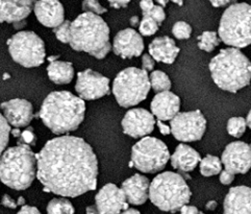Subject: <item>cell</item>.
Wrapping results in <instances>:
<instances>
[{
    "mask_svg": "<svg viewBox=\"0 0 251 214\" xmlns=\"http://www.w3.org/2000/svg\"><path fill=\"white\" fill-rule=\"evenodd\" d=\"M95 207L99 214H120L128 209V203L120 188L108 183L95 196Z\"/></svg>",
    "mask_w": 251,
    "mask_h": 214,
    "instance_id": "15",
    "label": "cell"
},
{
    "mask_svg": "<svg viewBox=\"0 0 251 214\" xmlns=\"http://www.w3.org/2000/svg\"><path fill=\"white\" fill-rule=\"evenodd\" d=\"M179 54V48L170 37L155 38L149 44V55L157 62L172 64Z\"/></svg>",
    "mask_w": 251,
    "mask_h": 214,
    "instance_id": "23",
    "label": "cell"
},
{
    "mask_svg": "<svg viewBox=\"0 0 251 214\" xmlns=\"http://www.w3.org/2000/svg\"><path fill=\"white\" fill-rule=\"evenodd\" d=\"M113 51L122 59L139 56L144 51L143 39L133 28H125L115 36Z\"/></svg>",
    "mask_w": 251,
    "mask_h": 214,
    "instance_id": "17",
    "label": "cell"
},
{
    "mask_svg": "<svg viewBox=\"0 0 251 214\" xmlns=\"http://www.w3.org/2000/svg\"><path fill=\"white\" fill-rule=\"evenodd\" d=\"M221 163H223L225 170L232 175L246 174L251 165L250 145L242 141L228 144L222 154Z\"/></svg>",
    "mask_w": 251,
    "mask_h": 214,
    "instance_id": "13",
    "label": "cell"
},
{
    "mask_svg": "<svg viewBox=\"0 0 251 214\" xmlns=\"http://www.w3.org/2000/svg\"><path fill=\"white\" fill-rule=\"evenodd\" d=\"M154 116L145 109H131L124 115L122 129L124 134L132 138H143L154 129Z\"/></svg>",
    "mask_w": 251,
    "mask_h": 214,
    "instance_id": "14",
    "label": "cell"
},
{
    "mask_svg": "<svg viewBox=\"0 0 251 214\" xmlns=\"http://www.w3.org/2000/svg\"><path fill=\"white\" fill-rule=\"evenodd\" d=\"M148 17L152 18L157 24H160V23H162V22L165 20L166 14H165V11H164V9H163L162 6L157 5V4H156V5L154 4L153 9L151 10V12L149 13Z\"/></svg>",
    "mask_w": 251,
    "mask_h": 214,
    "instance_id": "37",
    "label": "cell"
},
{
    "mask_svg": "<svg viewBox=\"0 0 251 214\" xmlns=\"http://www.w3.org/2000/svg\"><path fill=\"white\" fill-rule=\"evenodd\" d=\"M86 212H87V214H99V212L97 211V209L95 207V205L94 206H89V207H87Z\"/></svg>",
    "mask_w": 251,
    "mask_h": 214,
    "instance_id": "48",
    "label": "cell"
},
{
    "mask_svg": "<svg viewBox=\"0 0 251 214\" xmlns=\"http://www.w3.org/2000/svg\"><path fill=\"white\" fill-rule=\"evenodd\" d=\"M156 125H157L158 130H160V132H161V134H162V135H165V136H166V135H169V134L171 133L170 127H169V126H167L166 123H164L163 121L157 120Z\"/></svg>",
    "mask_w": 251,
    "mask_h": 214,
    "instance_id": "43",
    "label": "cell"
},
{
    "mask_svg": "<svg viewBox=\"0 0 251 214\" xmlns=\"http://www.w3.org/2000/svg\"><path fill=\"white\" fill-rule=\"evenodd\" d=\"M48 78L56 85L69 84L74 78V68L70 62L54 61L47 67Z\"/></svg>",
    "mask_w": 251,
    "mask_h": 214,
    "instance_id": "25",
    "label": "cell"
},
{
    "mask_svg": "<svg viewBox=\"0 0 251 214\" xmlns=\"http://www.w3.org/2000/svg\"><path fill=\"white\" fill-rule=\"evenodd\" d=\"M129 3V0L126 1H120V0H117V1H110V5L113 6L114 9H121V7L126 6Z\"/></svg>",
    "mask_w": 251,
    "mask_h": 214,
    "instance_id": "45",
    "label": "cell"
},
{
    "mask_svg": "<svg viewBox=\"0 0 251 214\" xmlns=\"http://www.w3.org/2000/svg\"><path fill=\"white\" fill-rule=\"evenodd\" d=\"M170 159L168 147L162 140L144 137L131 149V166L145 174H155L165 168Z\"/></svg>",
    "mask_w": 251,
    "mask_h": 214,
    "instance_id": "9",
    "label": "cell"
},
{
    "mask_svg": "<svg viewBox=\"0 0 251 214\" xmlns=\"http://www.w3.org/2000/svg\"><path fill=\"white\" fill-rule=\"evenodd\" d=\"M174 3H177L178 5H182V2L181 1H173Z\"/></svg>",
    "mask_w": 251,
    "mask_h": 214,
    "instance_id": "56",
    "label": "cell"
},
{
    "mask_svg": "<svg viewBox=\"0 0 251 214\" xmlns=\"http://www.w3.org/2000/svg\"><path fill=\"white\" fill-rule=\"evenodd\" d=\"M70 46L96 59H104L111 51L110 28L98 15L83 13L70 24Z\"/></svg>",
    "mask_w": 251,
    "mask_h": 214,
    "instance_id": "3",
    "label": "cell"
},
{
    "mask_svg": "<svg viewBox=\"0 0 251 214\" xmlns=\"http://www.w3.org/2000/svg\"><path fill=\"white\" fill-rule=\"evenodd\" d=\"M217 207V203L215 201H210L206 204V209L207 210H215Z\"/></svg>",
    "mask_w": 251,
    "mask_h": 214,
    "instance_id": "49",
    "label": "cell"
},
{
    "mask_svg": "<svg viewBox=\"0 0 251 214\" xmlns=\"http://www.w3.org/2000/svg\"><path fill=\"white\" fill-rule=\"evenodd\" d=\"M11 134H13V136L15 138H19L20 134H21V131L19 129H13V130H11Z\"/></svg>",
    "mask_w": 251,
    "mask_h": 214,
    "instance_id": "52",
    "label": "cell"
},
{
    "mask_svg": "<svg viewBox=\"0 0 251 214\" xmlns=\"http://www.w3.org/2000/svg\"><path fill=\"white\" fill-rule=\"evenodd\" d=\"M142 66H143L142 69L144 71H151L154 68V60L149 54H146L142 56Z\"/></svg>",
    "mask_w": 251,
    "mask_h": 214,
    "instance_id": "38",
    "label": "cell"
},
{
    "mask_svg": "<svg viewBox=\"0 0 251 214\" xmlns=\"http://www.w3.org/2000/svg\"><path fill=\"white\" fill-rule=\"evenodd\" d=\"M36 177L45 191L76 197L97 187V157L79 137L67 135L49 140L36 154Z\"/></svg>",
    "mask_w": 251,
    "mask_h": 214,
    "instance_id": "1",
    "label": "cell"
},
{
    "mask_svg": "<svg viewBox=\"0 0 251 214\" xmlns=\"http://www.w3.org/2000/svg\"><path fill=\"white\" fill-rule=\"evenodd\" d=\"M250 192L247 186L230 188L224 200V214H250Z\"/></svg>",
    "mask_w": 251,
    "mask_h": 214,
    "instance_id": "21",
    "label": "cell"
},
{
    "mask_svg": "<svg viewBox=\"0 0 251 214\" xmlns=\"http://www.w3.org/2000/svg\"><path fill=\"white\" fill-rule=\"evenodd\" d=\"M172 34L179 40L189 39L192 34V27L189 23L185 21H178L173 26Z\"/></svg>",
    "mask_w": 251,
    "mask_h": 214,
    "instance_id": "33",
    "label": "cell"
},
{
    "mask_svg": "<svg viewBox=\"0 0 251 214\" xmlns=\"http://www.w3.org/2000/svg\"><path fill=\"white\" fill-rule=\"evenodd\" d=\"M151 114L160 121L173 119L179 113L180 100L170 91L157 93L151 102Z\"/></svg>",
    "mask_w": 251,
    "mask_h": 214,
    "instance_id": "18",
    "label": "cell"
},
{
    "mask_svg": "<svg viewBox=\"0 0 251 214\" xmlns=\"http://www.w3.org/2000/svg\"><path fill=\"white\" fill-rule=\"evenodd\" d=\"M180 214H198L199 211L198 209L195 207V206H189L186 205L179 210Z\"/></svg>",
    "mask_w": 251,
    "mask_h": 214,
    "instance_id": "44",
    "label": "cell"
},
{
    "mask_svg": "<svg viewBox=\"0 0 251 214\" xmlns=\"http://www.w3.org/2000/svg\"><path fill=\"white\" fill-rule=\"evenodd\" d=\"M3 111V117L8 126L14 129H20L27 127L33 118L32 105L21 98H15L1 104Z\"/></svg>",
    "mask_w": 251,
    "mask_h": 214,
    "instance_id": "16",
    "label": "cell"
},
{
    "mask_svg": "<svg viewBox=\"0 0 251 214\" xmlns=\"http://www.w3.org/2000/svg\"><path fill=\"white\" fill-rule=\"evenodd\" d=\"M37 172L36 154L27 145L10 147L0 156V181L15 190L27 189Z\"/></svg>",
    "mask_w": 251,
    "mask_h": 214,
    "instance_id": "5",
    "label": "cell"
},
{
    "mask_svg": "<svg viewBox=\"0 0 251 214\" xmlns=\"http://www.w3.org/2000/svg\"><path fill=\"white\" fill-rule=\"evenodd\" d=\"M11 127L7 125L4 117L0 114V156H1L7 146L8 139H10Z\"/></svg>",
    "mask_w": 251,
    "mask_h": 214,
    "instance_id": "31",
    "label": "cell"
},
{
    "mask_svg": "<svg viewBox=\"0 0 251 214\" xmlns=\"http://www.w3.org/2000/svg\"><path fill=\"white\" fill-rule=\"evenodd\" d=\"M191 194L185 178L166 171L156 176L150 183L148 197L158 209L174 213L189 204Z\"/></svg>",
    "mask_w": 251,
    "mask_h": 214,
    "instance_id": "6",
    "label": "cell"
},
{
    "mask_svg": "<svg viewBox=\"0 0 251 214\" xmlns=\"http://www.w3.org/2000/svg\"><path fill=\"white\" fill-rule=\"evenodd\" d=\"M18 144L27 145L29 147L31 145L36 144V135H35V132H33V130L31 128H27V129H25L23 132H21Z\"/></svg>",
    "mask_w": 251,
    "mask_h": 214,
    "instance_id": "36",
    "label": "cell"
},
{
    "mask_svg": "<svg viewBox=\"0 0 251 214\" xmlns=\"http://www.w3.org/2000/svg\"><path fill=\"white\" fill-rule=\"evenodd\" d=\"M33 10V2L29 0L0 1V22L17 23L26 19Z\"/></svg>",
    "mask_w": 251,
    "mask_h": 214,
    "instance_id": "22",
    "label": "cell"
},
{
    "mask_svg": "<svg viewBox=\"0 0 251 214\" xmlns=\"http://www.w3.org/2000/svg\"><path fill=\"white\" fill-rule=\"evenodd\" d=\"M120 214H141L138 210H136V209H130V208H128V209H126V210H124V211H122Z\"/></svg>",
    "mask_w": 251,
    "mask_h": 214,
    "instance_id": "50",
    "label": "cell"
},
{
    "mask_svg": "<svg viewBox=\"0 0 251 214\" xmlns=\"http://www.w3.org/2000/svg\"><path fill=\"white\" fill-rule=\"evenodd\" d=\"M1 204L4 206V207H6L8 209H16L17 207H18V205H17V202L13 199L12 196H10L8 194H4L2 196Z\"/></svg>",
    "mask_w": 251,
    "mask_h": 214,
    "instance_id": "41",
    "label": "cell"
},
{
    "mask_svg": "<svg viewBox=\"0 0 251 214\" xmlns=\"http://www.w3.org/2000/svg\"><path fill=\"white\" fill-rule=\"evenodd\" d=\"M211 3L215 6V7H221V6H225L230 3L229 0H223V1H219V0H217V1H211Z\"/></svg>",
    "mask_w": 251,
    "mask_h": 214,
    "instance_id": "46",
    "label": "cell"
},
{
    "mask_svg": "<svg viewBox=\"0 0 251 214\" xmlns=\"http://www.w3.org/2000/svg\"><path fill=\"white\" fill-rule=\"evenodd\" d=\"M140 6L142 9V13H143V17H148L149 13L153 9L154 3L152 0H145V1L140 2Z\"/></svg>",
    "mask_w": 251,
    "mask_h": 214,
    "instance_id": "39",
    "label": "cell"
},
{
    "mask_svg": "<svg viewBox=\"0 0 251 214\" xmlns=\"http://www.w3.org/2000/svg\"><path fill=\"white\" fill-rule=\"evenodd\" d=\"M130 26L131 27H138L139 26V23H140V21H139V17H138V16H132V17L130 18Z\"/></svg>",
    "mask_w": 251,
    "mask_h": 214,
    "instance_id": "47",
    "label": "cell"
},
{
    "mask_svg": "<svg viewBox=\"0 0 251 214\" xmlns=\"http://www.w3.org/2000/svg\"><path fill=\"white\" fill-rule=\"evenodd\" d=\"M17 214H41L38 208L36 207H31V206L24 205L22 206V208L19 210V212Z\"/></svg>",
    "mask_w": 251,
    "mask_h": 214,
    "instance_id": "42",
    "label": "cell"
},
{
    "mask_svg": "<svg viewBox=\"0 0 251 214\" xmlns=\"http://www.w3.org/2000/svg\"><path fill=\"white\" fill-rule=\"evenodd\" d=\"M8 52L13 60L25 68L38 67L44 63V41L33 31H19L7 40Z\"/></svg>",
    "mask_w": 251,
    "mask_h": 214,
    "instance_id": "10",
    "label": "cell"
},
{
    "mask_svg": "<svg viewBox=\"0 0 251 214\" xmlns=\"http://www.w3.org/2000/svg\"><path fill=\"white\" fill-rule=\"evenodd\" d=\"M157 3H158L157 5H160V6H162V7H163V9H164V6H165V5H167V3H168V1H161V0H160V1H158Z\"/></svg>",
    "mask_w": 251,
    "mask_h": 214,
    "instance_id": "55",
    "label": "cell"
},
{
    "mask_svg": "<svg viewBox=\"0 0 251 214\" xmlns=\"http://www.w3.org/2000/svg\"><path fill=\"white\" fill-rule=\"evenodd\" d=\"M246 122L243 117H232L227 122V132L230 136L240 138L245 133Z\"/></svg>",
    "mask_w": 251,
    "mask_h": 214,
    "instance_id": "30",
    "label": "cell"
},
{
    "mask_svg": "<svg viewBox=\"0 0 251 214\" xmlns=\"http://www.w3.org/2000/svg\"><path fill=\"white\" fill-rule=\"evenodd\" d=\"M158 29V24L150 17H143L139 23V30L142 36H152Z\"/></svg>",
    "mask_w": 251,
    "mask_h": 214,
    "instance_id": "32",
    "label": "cell"
},
{
    "mask_svg": "<svg viewBox=\"0 0 251 214\" xmlns=\"http://www.w3.org/2000/svg\"><path fill=\"white\" fill-rule=\"evenodd\" d=\"M75 90L82 101L98 100L110 92V80L94 70L87 69L78 72Z\"/></svg>",
    "mask_w": 251,
    "mask_h": 214,
    "instance_id": "12",
    "label": "cell"
},
{
    "mask_svg": "<svg viewBox=\"0 0 251 214\" xmlns=\"http://www.w3.org/2000/svg\"><path fill=\"white\" fill-rule=\"evenodd\" d=\"M70 21H64L61 26H58L53 29L55 37L62 43H69L70 41Z\"/></svg>",
    "mask_w": 251,
    "mask_h": 214,
    "instance_id": "34",
    "label": "cell"
},
{
    "mask_svg": "<svg viewBox=\"0 0 251 214\" xmlns=\"http://www.w3.org/2000/svg\"><path fill=\"white\" fill-rule=\"evenodd\" d=\"M149 90L148 72L135 67L122 70L116 77L113 84V93L116 101L124 108H129L143 102Z\"/></svg>",
    "mask_w": 251,
    "mask_h": 214,
    "instance_id": "8",
    "label": "cell"
},
{
    "mask_svg": "<svg viewBox=\"0 0 251 214\" xmlns=\"http://www.w3.org/2000/svg\"><path fill=\"white\" fill-rule=\"evenodd\" d=\"M200 172L203 177H212L218 175L222 169L221 160L216 156L208 155L200 160Z\"/></svg>",
    "mask_w": 251,
    "mask_h": 214,
    "instance_id": "26",
    "label": "cell"
},
{
    "mask_svg": "<svg viewBox=\"0 0 251 214\" xmlns=\"http://www.w3.org/2000/svg\"><path fill=\"white\" fill-rule=\"evenodd\" d=\"M86 104L69 91H53L42 104L39 117L54 134L61 135L78 129L85 119Z\"/></svg>",
    "mask_w": 251,
    "mask_h": 214,
    "instance_id": "2",
    "label": "cell"
},
{
    "mask_svg": "<svg viewBox=\"0 0 251 214\" xmlns=\"http://www.w3.org/2000/svg\"><path fill=\"white\" fill-rule=\"evenodd\" d=\"M25 24H26V20H23V21L15 23V24H14V27H15L16 29H19V28L23 27L25 26Z\"/></svg>",
    "mask_w": 251,
    "mask_h": 214,
    "instance_id": "51",
    "label": "cell"
},
{
    "mask_svg": "<svg viewBox=\"0 0 251 214\" xmlns=\"http://www.w3.org/2000/svg\"><path fill=\"white\" fill-rule=\"evenodd\" d=\"M82 10L85 13H92L95 15H102L106 12V9L95 0H86L82 2Z\"/></svg>",
    "mask_w": 251,
    "mask_h": 214,
    "instance_id": "35",
    "label": "cell"
},
{
    "mask_svg": "<svg viewBox=\"0 0 251 214\" xmlns=\"http://www.w3.org/2000/svg\"><path fill=\"white\" fill-rule=\"evenodd\" d=\"M150 87H152L155 92L161 93L169 91L171 89V80L165 72L156 70L153 71L149 77Z\"/></svg>",
    "mask_w": 251,
    "mask_h": 214,
    "instance_id": "27",
    "label": "cell"
},
{
    "mask_svg": "<svg viewBox=\"0 0 251 214\" xmlns=\"http://www.w3.org/2000/svg\"><path fill=\"white\" fill-rule=\"evenodd\" d=\"M170 160L172 166L183 174V172L194 170L201 158H200L199 153L194 149L181 143L176 147L174 154L170 157Z\"/></svg>",
    "mask_w": 251,
    "mask_h": 214,
    "instance_id": "24",
    "label": "cell"
},
{
    "mask_svg": "<svg viewBox=\"0 0 251 214\" xmlns=\"http://www.w3.org/2000/svg\"><path fill=\"white\" fill-rule=\"evenodd\" d=\"M210 71L215 84L231 93H237L250 83V62L237 48L222 49L210 62Z\"/></svg>",
    "mask_w": 251,
    "mask_h": 214,
    "instance_id": "4",
    "label": "cell"
},
{
    "mask_svg": "<svg viewBox=\"0 0 251 214\" xmlns=\"http://www.w3.org/2000/svg\"><path fill=\"white\" fill-rule=\"evenodd\" d=\"M233 180H235V175H232L231 172L227 170H223L220 172V182L223 185H229Z\"/></svg>",
    "mask_w": 251,
    "mask_h": 214,
    "instance_id": "40",
    "label": "cell"
},
{
    "mask_svg": "<svg viewBox=\"0 0 251 214\" xmlns=\"http://www.w3.org/2000/svg\"><path fill=\"white\" fill-rule=\"evenodd\" d=\"M198 47L206 53H212L221 42L216 31H203L201 36L198 37Z\"/></svg>",
    "mask_w": 251,
    "mask_h": 214,
    "instance_id": "29",
    "label": "cell"
},
{
    "mask_svg": "<svg viewBox=\"0 0 251 214\" xmlns=\"http://www.w3.org/2000/svg\"><path fill=\"white\" fill-rule=\"evenodd\" d=\"M250 120H251V113L249 112V113L247 114V117H246V119H245L246 126H247V127H249V128H250Z\"/></svg>",
    "mask_w": 251,
    "mask_h": 214,
    "instance_id": "54",
    "label": "cell"
},
{
    "mask_svg": "<svg viewBox=\"0 0 251 214\" xmlns=\"http://www.w3.org/2000/svg\"><path fill=\"white\" fill-rule=\"evenodd\" d=\"M33 11L39 22L46 27L54 29L65 21L64 6L58 1H37L33 3Z\"/></svg>",
    "mask_w": 251,
    "mask_h": 214,
    "instance_id": "19",
    "label": "cell"
},
{
    "mask_svg": "<svg viewBox=\"0 0 251 214\" xmlns=\"http://www.w3.org/2000/svg\"><path fill=\"white\" fill-rule=\"evenodd\" d=\"M75 209L67 199H53L47 206V214H74Z\"/></svg>",
    "mask_w": 251,
    "mask_h": 214,
    "instance_id": "28",
    "label": "cell"
},
{
    "mask_svg": "<svg viewBox=\"0 0 251 214\" xmlns=\"http://www.w3.org/2000/svg\"><path fill=\"white\" fill-rule=\"evenodd\" d=\"M149 180L142 175H133L122 183L121 190L125 200L131 205H143L148 200Z\"/></svg>",
    "mask_w": 251,
    "mask_h": 214,
    "instance_id": "20",
    "label": "cell"
},
{
    "mask_svg": "<svg viewBox=\"0 0 251 214\" xmlns=\"http://www.w3.org/2000/svg\"><path fill=\"white\" fill-rule=\"evenodd\" d=\"M16 202H17V205H18V206H24L25 205V199L23 196H19L18 200H17Z\"/></svg>",
    "mask_w": 251,
    "mask_h": 214,
    "instance_id": "53",
    "label": "cell"
},
{
    "mask_svg": "<svg viewBox=\"0 0 251 214\" xmlns=\"http://www.w3.org/2000/svg\"><path fill=\"white\" fill-rule=\"evenodd\" d=\"M170 130L174 138L179 141H197L205 133L206 119L198 110L178 113L170 120Z\"/></svg>",
    "mask_w": 251,
    "mask_h": 214,
    "instance_id": "11",
    "label": "cell"
},
{
    "mask_svg": "<svg viewBox=\"0 0 251 214\" xmlns=\"http://www.w3.org/2000/svg\"><path fill=\"white\" fill-rule=\"evenodd\" d=\"M198 214H205V213H202V212H199Z\"/></svg>",
    "mask_w": 251,
    "mask_h": 214,
    "instance_id": "57",
    "label": "cell"
},
{
    "mask_svg": "<svg viewBox=\"0 0 251 214\" xmlns=\"http://www.w3.org/2000/svg\"><path fill=\"white\" fill-rule=\"evenodd\" d=\"M218 37L232 48H243L250 44V5L232 3L224 11L219 26Z\"/></svg>",
    "mask_w": 251,
    "mask_h": 214,
    "instance_id": "7",
    "label": "cell"
}]
</instances>
